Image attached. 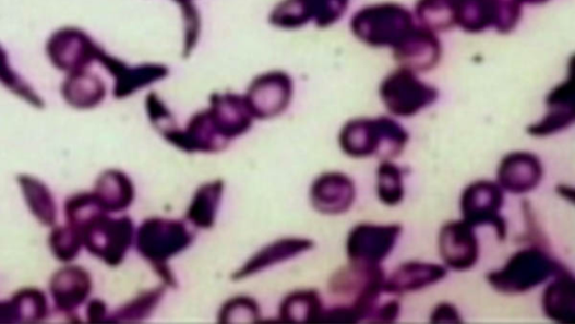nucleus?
Segmentation results:
<instances>
[{
	"label": "nucleus",
	"instance_id": "obj_6",
	"mask_svg": "<svg viewBox=\"0 0 575 324\" xmlns=\"http://www.w3.org/2000/svg\"><path fill=\"white\" fill-rule=\"evenodd\" d=\"M504 205V190L490 180H478L470 184L459 201L467 224L474 228L490 226L502 241L507 237V223L502 214Z\"/></svg>",
	"mask_w": 575,
	"mask_h": 324
},
{
	"label": "nucleus",
	"instance_id": "obj_21",
	"mask_svg": "<svg viewBox=\"0 0 575 324\" xmlns=\"http://www.w3.org/2000/svg\"><path fill=\"white\" fill-rule=\"evenodd\" d=\"M93 193L106 213L128 208L134 197L131 180L119 170L103 172L97 179Z\"/></svg>",
	"mask_w": 575,
	"mask_h": 324
},
{
	"label": "nucleus",
	"instance_id": "obj_10",
	"mask_svg": "<svg viewBox=\"0 0 575 324\" xmlns=\"http://www.w3.org/2000/svg\"><path fill=\"white\" fill-rule=\"evenodd\" d=\"M475 229L465 220L451 221L441 228L439 251L447 269L467 272L478 264L480 245Z\"/></svg>",
	"mask_w": 575,
	"mask_h": 324
},
{
	"label": "nucleus",
	"instance_id": "obj_20",
	"mask_svg": "<svg viewBox=\"0 0 575 324\" xmlns=\"http://www.w3.org/2000/svg\"><path fill=\"white\" fill-rule=\"evenodd\" d=\"M17 183L34 218L45 227H55L58 207L50 189L43 180L26 173L17 177Z\"/></svg>",
	"mask_w": 575,
	"mask_h": 324
},
{
	"label": "nucleus",
	"instance_id": "obj_18",
	"mask_svg": "<svg viewBox=\"0 0 575 324\" xmlns=\"http://www.w3.org/2000/svg\"><path fill=\"white\" fill-rule=\"evenodd\" d=\"M247 101L254 116L261 118L276 117L283 112L290 97V81L287 76H264L253 84Z\"/></svg>",
	"mask_w": 575,
	"mask_h": 324
},
{
	"label": "nucleus",
	"instance_id": "obj_5",
	"mask_svg": "<svg viewBox=\"0 0 575 324\" xmlns=\"http://www.w3.org/2000/svg\"><path fill=\"white\" fill-rule=\"evenodd\" d=\"M379 96L392 116L411 118L434 105L440 93L416 72L400 67L381 82Z\"/></svg>",
	"mask_w": 575,
	"mask_h": 324
},
{
	"label": "nucleus",
	"instance_id": "obj_39",
	"mask_svg": "<svg viewBox=\"0 0 575 324\" xmlns=\"http://www.w3.org/2000/svg\"><path fill=\"white\" fill-rule=\"evenodd\" d=\"M572 189H568L566 187H560L558 192L563 196V197H566L570 201H573V194H567L568 191H571Z\"/></svg>",
	"mask_w": 575,
	"mask_h": 324
},
{
	"label": "nucleus",
	"instance_id": "obj_15",
	"mask_svg": "<svg viewBox=\"0 0 575 324\" xmlns=\"http://www.w3.org/2000/svg\"><path fill=\"white\" fill-rule=\"evenodd\" d=\"M574 83L572 69L568 77L553 88L547 97V115L538 122L527 128V133L534 137H548L565 131L573 125Z\"/></svg>",
	"mask_w": 575,
	"mask_h": 324
},
{
	"label": "nucleus",
	"instance_id": "obj_16",
	"mask_svg": "<svg viewBox=\"0 0 575 324\" xmlns=\"http://www.w3.org/2000/svg\"><path fill=\"white\" fill-rule=\"evenodd\" d=\"M444 265L408 262L398 266L383 283V293L402 297L426 290L447 276Z\"/></svg>",
	"mask_w": 575,
	"mask_h": 324
},
{
	"label": "nucleus",
	"instance_id": "obj_12",
	"mask_svg": "<svg viewBox=\"0 0 575 324\" xmlns=\"http://www.w3.org/2000/svg\"><path fill=\"white\" fill-rule=\"evenodd\" d=\"M402 68L416 74L433 70L442 59V44L435 32L419 24L393 49Z\"/></svg>",
	"mask_w": 575,
	"mask_h": 324
},
{
	"label": "nucleus",
	"instance_id": "obj_32",
	"mask_svg": "<svg viewBox=\"0 0 575 324\" xmlns=\"http://www.w3.org/2000/svg\"><path fill=\"white\" fill-rule=\"evenodd\" d=\"M350 0H315V20L321 26H330L347 12Z\"/></svg>",
	"mask_w": 575,
	"mask_h": 324
},
{
	"label": "nucleus",
	"instance_id": "obj_14",
	"mask_svg": "<svg viewBox=\"0 0 575 324\" xmlns=\"http://www.w3.org/2000/svg\"><path fill=\"white\" fill-rule=\"evenodd\" d=\"M93 288L91 274L81 266L65 264L56 272L49 285L50 296L58 312L73 314L88 300Z\"/></svg>",
	"mask_w": 575,
	"mask_h": 324
},
{
	"label": "nucleus",
	"instance_id": "obj_22",
	"mask_svg": "<svg viewBox=\"0 0 575 324\" xmlns=\"http://www.w3.org/2000/svg\"><path fill=\"white\" fill-rule=\"evenodd\" d=\"M105 95L104 83L87 70L69 74L62 85L64 100L76 110H91L103 101Z\"/></svg>",
	"mask_w": 575,
	"mask_h": 324
},
{
	"label": "nucleus",
	"instance_id": "obj_7",
	"mask_svg": "<svg viewBox=\"0 0 575 324\" xmlns=\"http://www.w3.org/2000/svg\"><path fill=\"white\" fill-rule=\"evenodd\" d=\"M134 235L132 220L115 219L106 213L83 230L84 247L89 254L109 266H118L128 254Z\"/></svg>",
	"mask_w": 575,
	"mask_h": 324
},
{
	"label": "nucleus",
	"instance_id": "obj_34",
	"mask_svg": "<svg viewBox=\"0 0 575 324\" xmlns=\"http://www.w3.org/2000/svg\"><path fill=\"white\" fill-rule=\"evenodd\" d=\"M400 316V303L397 300H391L387 303L378 304L371 313L368 322L373 323H393Z\"/></svg>",
	"mask_w": 575,
	"mask_h": 324
},
{
	"label": "nucleus",
	"instance_id": "obj_30",
	"mask_svg": "<svg viewBox=\"0 0 575 324\" xmlns=\"http://www.w3.org/2000/svg\"><path fill=\"white\" fill-rule=\"evenodd\" d=\"M322 307V300L316 292H301L285 302L281 314L294 321H318L323 314Z\"/></svg>",
	"mask_w": 575,
	"mask_h": 324
},
{
	"label": "nucleus",
	"instance_id": "obj_38",
	"mask_svg": "<svg viewBox=\"0 0 575 324\" xmlns=\"http://www.w3.org/2000/svg\"><path fill=\"white\" fill-rule=\"evenodd\" d=\"M516 2L522 7L523 5H543L550 2V0H516Z\"/></svg>",
	"mask_w": 575,
	"mask_h": 324
},
{
	"label": "nucleus",
	"instance_id": "obj_36",
	"mask_svg": "<svg viewBox=\"0 0 575 324\" xmlns=\"http://www.w3.org/2000/svg\"><path fill=\"white\" fill-rule=\"evenodd\" d=\"M106 305L100 300H93L88 304L87 315L92 322L103 321L106 315Z\"/></svg>",
	"mask_w": 575,
	"mask_h": 324
},
{
	"label": "nucleus",
	"instance_id": "obj_8",
	"mask_svg": "<svg viewBox=\"0 0 575 324\" xmlns=\"http://www.w3.org/2000/svg\"><path fill=\"white\" fill-rule=\"evenodd\" d=\"M193 236L181 223L161 219L147 220L137 235V248L141 255L160 271L164 264L185 249ZM168 272V271H167Z\"/></svg>",
	"mask_w": 575,
	"mask_h": 324
},
{
	"label": "nucleus",
	"instance_id": "obj_35",
	"mask_svg": "<svg viewBox=\"0 0 575 324\" xmlns=\"http://www.w3.org/2000/svg\"><path fill=\"white\" fill-rule=\"evenodd\" d=\"M462 313L451 303H440L431 313L433 323H462Z\"/></svg>",
	"mask_w": 575,
	"mask_h": 324
},
{
	"label": "nucleus",
	"instance_id": "obj_9",
	"mask_svg": "<svg viewBox=\"0 0 575 324\" xmlns=\"http://www.w3.org/2000/svg\"><path fill=\"white\" fill-rule=\"evenodd\" d=\"M403 233L399 225L361 224L356 226L347 240L350 263L376 266L387 260Z\"/></svg>",
	"mask_w": 575,
	"mask_h": 324
},
{
	"label": "nucleus",
	"instance_id": "obj_3",
	"mask_svg": "<svg viewBox=\"0 0 575 324\" xmlns=\"http://www.w3.org/2000/svg\"><path fill=\"white\" fill-rule=\"evenodd\" d=\"M414 14L397 3L367 7L352 19L356 38L372 48L394 49L415 27Z\"/></svg>",
	"mask_w": 575,
	"mask_h": 324
},
{
	"label": "nucleus",
	"instance_id": "obj_23",
	"mask_svg": "<svg viewBox=\"0 0 575 324\" xmlns=\"http://www.w3.org/2000/svg\"><path fill=\"white\" fill-rule=\"evenodd\" d=\"M312 247L313 242L303 239L283 240L272 244L260 251V254L255 255V257L240 271L238 278L250 276L251 274L260 272V269L291 259Z\"/></svg>",
	"mask_w": 575,
	"mask_h": 324
},
{
	"label": "nucleus",
	"instance_id": "obj_28",
	"mask_svg": "<svg viewBox=\"0 0 575 324\" xmlns=\"http://www.w3.org/2000/svg\"><path fill=\"white\" fill-rule=\"evenodd\" d=\"M10 301L16 322H40L49 314L47 296L34 287L23 288Z\"/></svg>",
	"mask_w": 575,
	"mask_h": 324
},
{
	"label": "nucleus",
	"instance_id": "obj_13",
	"mask_svg": "<svg viewBox=\"0 0 575 324\" xmlns=\"http://www.w3.org/2000/svg\"><path fill=\"white\" fill-rule=\"evenodd\" d=\"M544 168L541 159L527 152L511 153L503 158L498 167V184L515 195L527 194L541 184Z\"/></svg>",
	"mask_w": 575,
	"mask_h": 324
},
{
	"label": "nucleus",
	"instance_id": "obj_2",
	"mask_svg": "<svg viewBox=\"0 0 575 324\" xmlns=\"http://www.w3.org/2000/svg\"><path fill=\"white\" fill-rule=\"evenodd\" d=\"M563 267L543 248L531 245L515 252L501 269L490 272L487 281L498 293L520 296L541 286Z\"/></svg>",
	"mask_w": 575,
	"mask_h": 324
},
{
	"label": "nucleus",
	"instance_id": "obj_37",
	"mask_svg": "<svg viewBox=\"0 0 575 324\" xmlns=\"http://www.w3.org/2000/svg\"><path fill=\"white\" fill-rule=\"evenodd\" d=\"M15 314L11 301H0V323H15Z\"/></svg>",
	"mask_w": 575,
	"mask_h": 324
},
{
	"label": "nucleus",
	"instance_id": "obj_29",
	"mask_svg": "<svg viewBox=\"0 0 575 324\" xmlns=\"http://www.w3.org/2000/svg\"><path fill=\"white\" fill-rule=\"evenodd\" d=\"M221 192V182H216L202 188L189 208L188 219L201 228L212 227L216 218Z\"/></svg>",
	"mask_w": 575,
	"mask_h": 324
},
{
	"label": "nucleus",
	"instance_id": "obj_33",
	"mask_svg": "<svg viewBox=\"0 0 575 324\" xmlns=\"http://www.w3.org/2000/svg\"><path fill=\"white\" fill-rule=\"evenodd\" d=\"M163 292L161 291H153L145 296L140 297L137 300L133 301L129 305H125L123 309L118 311L113 314V321H127L132 320L133 317H137L141 315H144V313L151 311V309L155 308L157 302L161 299Z\"/></svg>",
	"mask_w": 575,
	"mask_h": 324
},
{
	"label": "nucleus",
	"instance_id": "obj_19",
	"mask_svg": "<svg viewBox=\"0 0 575 324\" xmlns=\"http://www.w3.org/2000/svg\"><path fill=\"white\" fill-rule=\"evenodd\" d=\"M544 314L561 324L575 322L574 276L565 267L555 274L546 288L542 298Z\"/></svg>",
	"mask_w": 575,
	"mask_h": 324
},
{
	"label": "nucleus",
	"instance_id": "obj_24",
	"mask_svg": "<svg viewBox=\"0 0 575 324\" xmlns=\"http://www.w3.org/2000/svg\"><path fill=\"white\" fill-rule=\"evenodd\" d=\"M414 16L435 33L448 31L456 26L455 0H418Z\"/></svg>",
	"mask_w": 575,
	"mask_h": 324
},
{
	"label": "nucleus",
	"instance_id": "obj_4",
	"mask_svg": "<svg viewBox=\"0 0 575 324\" xmlns=\"http://www.w3.org/2000/svg\"><path fill=\"white\" fill-rule=\"evenodd\" d=\"M386 276L380 265L350 263L333 275L330 280V292L336 298L351 300L349 305L358 311L361 322H368L380 303Z\"/></svg>",
	"mask_w": 575,
	"mask_h": 324
},
{
	"label": "nucleus",
	"instance_id": "obj_11",
	"mask_svg": "<svg viewBox=\"0 0 575 324\" xmlns=\"http://www.w3.org/2000/svg\"><path fill=\"white\" fill-rule=\"evenodd\" d=\"M99 50L87 34L76 28L58 31L51 36L47 47L53 65L68 75L86 70L97 60Z\"/></svg>",
	"mask_w": 575,
	"mask_h": 324
},
{
	"label": "nucleus",
	"instance_id": "obj_1",
	"mask_svg": "<svg viewBox=\"0 0 575 324\" xmlns=\"http://www.w3.org/2000/svg\"><path fill=\"white\" fill-rule=\"evenodd\" d=\"M338 141L340 149L349 157H376L385 161L398 158L405 152L409 133L392 118H363L345 124Z\"/></svg>",
	"mask_w": 575,
	"mask_h": 324
},
{
	"label": "nucleus",
	"instance_id": "obj_25",
	"mask_svg": "<svg viewBox=\"0 0 575 324\" xmlns=\"http://www.w3.org/2000/svg\"><path fill=\"white\" fill-rule=\"evenodd\" d=\"M376 195L386 206H397L405 199L403 170L392 160L381 161L376 169Z\"/></svg>",
	"mask_w": 575,
	"mask_h": 324
},
{
	"label": "nucleus",
	"instance_id": "obj_27",
	"mask_svg": "<svg viewBox=\"0 0 575 324\" xmlns=\"http://www.w3.org/2000/svg\"><path fill=\"white\" fill-rule=\"evenodd\" d=\"M49 247L53 257L63 264H70L80 256L84 248L83 232L68 224L52 227Z\"/></svg>",
	"mask_w": 575,
	"mask_h": 324
},
{
	"label": "nucleus",
	"instance_id": "obj_31",
	"mask_svg": "<svg viewBox=\"0 0 575 324\" xmlns=\"http://www.w3.org/2000/svg\"><path fill=\"white\" fill-rule=\"evenodd\" d=\"M0 83L32 106L36 108L45 106L43 98L11 68L8 53L2 47H0Z\"/></svg>",
	"mask_w": 575,
	"mask_h": 324
},
{
	"label": "nucleus",
	"instance_id": "obj_26",
	"mask_svg": "<svg viewBox=\"0 0 575 324\" xmlns=\"http://www.w3.org/2000/svg\"><path fill=\"white\" fill-rule=\"evenodd\" d=\"M63 213L65 224L83 232L89 224L106 212L92 192L70 196L64 203Z\"/></svg>",
	"mask_w": 575,
	"mask_h": 324
},
{
	"label": "nucleus",
	"instance_id": "obj_17",
	"mask_svg": "<svg viewBox=\"0 0 575 324\" xmlns=\"http://www.w3.org/2000/svg\"><path fill=\"white\" fill-rule=\"evenodd\" d=\"M311 197L319 212L338 215L348 212L354 206L357 189L349 176L342 172H327L316 179Z\"/></svg>",
	"mask_w": 575,
	"mask_h": 324
}]
</instances>
